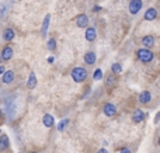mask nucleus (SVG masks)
Masks as SVG:
<instances>
[{"label": "nucleus", "instance_id": "nucleus-1", "mask_svg": "<svg viewBox=\"0 0 160 153\" xmlns=\"http://www.w3.org/2000/svg\"><path fill=\"white\" fill-rule=\"evenodd\" d=\"M136 58H138L142 63H149V62L153 61L155 53H153L149 48H141V49L136 51Z\"/></svg>", "mask_w": 160, "mask_h": 153}, {"label": "nucleus", "instance_id": "nucleus-2", "mask_svg": "<svg viewBox=\"0 0 160 153\" xmlns=\"http://www.w3.org/2000/svg\"><path fill=\"white\" fill-rule=\"evenodd\" d=\"M70 77L76 81V83H83L87 79V70L82 66H76L73 67V70L70 72Z\"/></svg>", "mask_w": 160, "mask_h": 153}, {"label": "nucleus", "instance_id": "nucleus-3", "mask_svg": "<svg viewBox=\"0 0 160 153\" xmlns=\"http://www.w3.org/2000/svg\"><path fill=\"white\" fill-rule=\"evenodd\" d=\"M142 6H143V3H142V0H131L129 2V6H128V8H129V13L131 14H138L139 11H141Z\"/></svg>", "mask_w": 160, "mask_h": 153}, {"label": "nucleus", "instance_id": "nucleus-4", "mask_svg": "<svg viewBox=\"0 0 160 153\" xmlns=\"http://www.w3.org/2000/svg\"><path fill=\"white\" fill-rule=\"evenodd\" d=\"M102 112H104V115H107V117H115L117 107L114 106L112 103H107V104H104V107H102Z\"/></svg>", "mask_w": 160, "mask_h": 153}, {"label": "nucleus", "instance_id": "nucleus-5", "mask_svg": "<svg viewBox=\"0 0 160 153\" xmlns=\"http://www.w3.org/2000/svg\"><path fill=\"white\" fill-rule=\"evenodd\" d=\"M13 55H14V51L10 45H6V47L2 49V61H4V62L10 61V59L13 58Z\"/></svg>", "mask_w": 160, "mask_h": 153}, {"label": "nucleus", "instance_id": "nucleus-6", "mask_svg": "<svg viewBox=\"0 0 160 153\" xmlns=\"http://www.w3.org/2000/svg\"><path fill=\"white\" fill-rule=\"evenodd\" d=\"M145 118H146V114H145V111H142V110H135L132 114V121L135 124H141L145 121Z\"/></svg>", "mask_w": 160, "mask_h": 153}, {"label": "nucleus", "instance_id": "nucleus-7", "mask_svg": "<svg viewBox=\"0 0 160 153\" xmlns=\"http://www.w3.org/2000/svg\"><path fill=\"white\" fill-rule=\"evenodd\" d=\"M84 37H86V39H87L88 42L96 41V38H97V31H96V28H94V27H87V28H86Z\"/></svg>", "mask_w": 160, "mask_h": 153}, {"label": "nucleus", "instance_id": "nucleus-8", "mask_svg": "<svg viewBox=\"0 0 160 153\" xmlns=\"http://www.w3.org/2000/svg\"><path fill=\"white\" fill-rule=\"evenodd\" d=\"M76 25L79 28H87L88 27V17L86 14H79L76 18Z\"/></svg>", "mask_w": 160, "mask_h": 153}, {"label": "nucleus", "instance_id": "nucleus-9", "mask_svg": "<svg viewBox=\"0 0 160 153\" xmlns=\"http://www.w3.org/2000/svg\"><path fill=\"white\" fill-rule=\"evenodd\" d=\"M138 100H139V103L141 104H149L150 100H152V94H150L149 90H143V91L139 94Z\"/></svg>", "mask_w": 160, "mask_h": 153}, {"label": "nucleus", "instance_id": "nucleus-10", "mask_svg": "<svg viewBox=\"0 0 160 153\" xmlns=\"http://www.w3.org/2000/svg\"><path fill=\"white\" fill-rule=\"evenodd\" d=\"M143 18L146 20V21H153V20H156V18H158V10H156V8H153V7L148 8V10L145 11Z\"/></svg>", "mask_w": 160, "mask_h": 153}, {"label": "nucleus", "instance_id": "nucleus-11", "mask_svg": "<svg viewBox=\"0 0 160 153\" xmlns=\"http://www.w3.org/2000/svg\"><path fill=\"white\" fill-rule=\"evenodd\" d=\"M14 37H16V32H14L13 28H6V30L3 31V39H4L6 42H11L14 39Z\"/></svg>", "mask_w": 160, "mask_h": 153}, {"label": "nucleus", "instance_id": "nucleus-12", "mask_svg": "<svg viewBox=\"0 0 160 153\" xmlns=\"http://www.w3.org/2000/svg\"><path fill=\"white\" fill-rule=\"evenodd\" d=\"M142 45L143 48H152L155 45V37L153 35H146L142 38Z\"/></svg>", "mask_w": 160, "mask_h": 153}, {"label": "nucleus", "instance_id": "nucleus-13", "mask_svg": "<svg viewBox=\"0 0 160 153\" xmlns=\"http://www.w3.org/2000/svg\"><path fill=\"white\" fill-rule=\"evenodd\" d=\"M14 77H16V75H14L13 70H7V72L2 76V81L4 84H8V83H11V81L14 80Z\"/></svg>", "mask_w": 160, "mask_h": 153}, {"label": "nucleus", "instance_id": "nucleus-14", "mask_svg": "<svg viewBox=\"0 0 160 153\" xmlns=\"http://www.w3.org/2000/svg\"><path fill=\"white\" fill-rule=\"evenodd\" d=\"M96 61H97V55L94 52H87L84 55V63L86 65H94L96 63Z\"/></svg>", "mask_w": 160, "mask_h": 153}, {"label": "nucleus", "instance_id": "nucleus-15", "mask_svg": "<svg viewBox=\"0 0 160 153\" xmlns=\"http://www.w3.org/2000/svg\"><path fill=\"white\" fill-rule=\"evenodd\" d=\"M42 124H44L47 128H51V126H53V124H55V120H53V117L51 114H45L44 118H42Z\"/></svg>", "mask_w": 160, "mask_h": 153}, {"label": "nucleus", "instance_id": "nucleus-16", "mask_svg": "<svg viewBox=\"0 0 160 153\" xmlns=\"http://www.w3.org/2000/svg\"><path fill=\"white\" fill-rule=\"evenodd\" d=\"M8 145H10V141H8L7 135H6V134H3L2 136H0V151H2V152H4L6 149L8 148Z\"/></svg>", "mask_w": 160, "mask_h": 153}, {"label": "nucleus", "instance_id": "nucleus-17", "mask_svg": "<svg viewBox=\"0 0 160 153\" xmlns=\"http://www.w3.org/2000/svg\"><path fill=\"white\" fill-rule=\"evenodd\" d=\"M37 86V76H35V73H30V76H28V80H27V87L30 90H32L34 87Z\"/></svg>", "mask_w": 160, "mask_h": 153}, {"label": "nucleus", "instance_id": "nucleus-18", "mask_svg": "<svg viewBox=\"0 0 160 153\" xmlns=\"http://www.w3.org/2000/svg\"><path fill=\"white\" fill-rule=\"evenodd\" d=\"M49 20H51V16L49 14H47V16H45L44 22H42V27H41V35L42 37H45V34H47V31H48V27H49Z\"/></svg>", "mask_w": 160, "mask_h": 153}, {"label": "nucleus", "instance_id": "nucleus-19", "mask_svg": "<svg viewBox=\"0 0 160 153\" xmlns=\"http://www.w3.org/2000/svg\"><path fill=\"white\" fill-rule=\"evenodd\" d=\"M68 125H69V120H66V118H65V120H62L61 122H59L58 125H56V129H58L59 132H63V131H65V128H66Z\"/></svg>", "mask_w": 160, "mask_h": 153}, {"label": "nucleus", "instance_id": "nucleus-20", "mask_svg": "<svg viewBox=\"0 0 160 153\" xmlns=\"http://www.w3.org/2000/svg\"><path fill=\"white\" fill-rule=\"evenodd\" d=\"M47 48H48V51H51V52H53V51L56 49V39H55V38H51V39H48Z\"/></svg>", "mask_w": 160, "mask_h": 153}, {"label": "nucleus", "instance_id": "nucleus-21", "mask_svg": "<svg viewBox=\"0 0 160 153\" xmlns=\"http://www.w3.org/2000/svg\"><path fill=\"white\" fill-rule=\"evenodd\" d=\"M111 72L115 73V75H119V73L122 72V66L119 63H112V66H111Z\"/></svg>", "mask_w": 160, "mask_h": 153}, {"label": "nucleus", "instance_id": "nucleus-22", "mask_svg": "<svg viewBox=\"0 0 160 153\" xmlns=\"http://www.w3.org/2000/svg\"><path fill=\"white\" fill-rule=\"evenodd\" d=\"M114 83H115V77H114L112 75H110V76H107V77H105V86H107V87L114 86Z\"/></svg>", "mask_w": 160, "mask_h": 153}, {"label": "nucleus", "instance_id": "nucleus-23", "mask_svg": "<svg viewBox=\"0 0 160 153\" xmlns=\"http://www.w3.org/2000/svg\"><path fill=\"white\" fill-rule=\"evenodd\" d=\"M102 76H104V73H102V70L98 67V69H96V72H94L93 77H94V80H101Z\"/></svg>", "mask_w": 160, "mask_h": 153}, {"label": "nucleus", "instance_id": "nucleus-24", "mask_svg": "<svg viewBox=\"0 0 160 153\" xmlns=\"http://www.w3.org/2000/svg\"><path fill=\"white\" fill-rule=\"evenodd\" d=\"M119 153H132V152H131L128 148H124V149H121V152H119Z\"/></svg>", "mask_w": 160, "mask_h": 153}, {"label": "nucleus", "instance_id": "nucleus-25", "mask_svg": "<svg viewBox=\"0 0 160 153\" xmlns=\"http://www.w3.org/2000/svg\"><path fill=\"white\" fill-rule=\"evenodd\" d=\"M159 121H160V112H159V114H158V115H156V117H155V124H158Z\"/></svg>", "mask_w": 160, "mask_h": 153}, {"label": "nucleus", "instance_id": "nucleus-26", "mask_svg": "<svg viewBox=\"0 0 160 153\" xmlns=\"http://www.w3.org/2000/svg\"><path fill=\"white\" fill-rule=\"evenodd\" d=\"M100 10H101V7H100V6H94V10L93 11H96V13H97V11H100Z\"/></svg>", "mask_w": 160, "mask_h": 153}, {"label": "nucleus", "instance_id": "nucleus-27", "mask_svg": "<svg viewBox=\"0 0 160 153\" xmlns=\"http://www.w3.org/2000/svg\"><path fill=\"white\" fill-rule=\"evenodd\" d=\"M48 62H49V63H52V62H53V56H49V58H48Z\"/></svg>", "mask_w": 160, "mask_h": 153}, {"label": "nucleus", "instance_id": "nucleus-28", "mask_svg": "<svg viewBox=\"0 0 160 153\" xmlns=\"http://www.w3.org/2000/svg\"><path fill=\"white\" fill-rule=\"evenodd\" d=\"M97 153H108L107 151H105V149H100V151L98 152H97Z\"/></svg>", "mask_w": 160, "mask_h": 153}, {"label": "nucleus", "instance_id": "nucleus-29", "mask_svg": "<svg viewBox=\"0 0 160 153\" xmlns=\"http://www.w3.org/2000/svg\"><path fill=\"white\" fill-rule=\"evenodd\" d=\"M158 145L160 146V136H159V139H158Z\"/></svg>", "mask_w": 160, "mask_h": 153}, {"label": "nucleus", "instance_id": "nucleus-30", "mask_svg": "<svg viewBox=\"0 0 160 153\" xmlns=\"http://www.w3.org/2000/svg\"><path fill=\"white\" fill-rule=\"evenodd\" d=\"M32 153H37V152H32Z\"/></svg>", "mask_w": 160, "mask_h": 153}]
</instances>
